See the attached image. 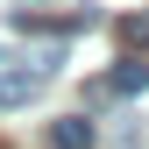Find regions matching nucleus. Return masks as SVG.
<instances>
[{
    "instance_id": "nucleus-1",
    "label": "nucleus",
    "mask_w": 149,
    "mask_h": 149,
    "mask_svg": "<svg viewBox=\"0 0 149 149\" xmlns=\"http://www.w3.org/2000/svg\"><path fill=\"white\" fill-rule=\"evenodd\" d=\"M50 71H29V64H0V107H29L36 92H43Z\"/></svg>"
},
{
    "instance_id": "nucleus-2",
    "label": "nucleus",
    "mask_w": 149,
    "mask_h": 149,
    "mask_svg": "<svg viewBox=\"0 0 149 149\" xmlns=\"http://www.w3.org/2000/svg\"><path fill=\"white\" fill-rule=\"evenodd\" d=\"M92 142H100V128H92L85 114H64L57 128H50V149H92Z\"/></svg>"
},
{
    "instance_id": "nucleus-3",
    "label": "nucleus",
    "mask_w": 149,
    "mask_h": 149,
    "mask_svg": "<svg viewBox=\"0 0 149 149\" xmlns=\"http://www.w3.org/2000/svg\"><path fill=\"white\" fill-rule=\"evenodd\" d=\"M149 85V64H121L107 85H92V100H121V92H142Z\"/></svg>"
},
{
    "instance_id": "nucleus-4",
    "label": "nucleus",
    "mask_w": 149,
    "mask_h": 149,
    "mask_svg": "<svg viewBox=\"0 0 149 149\" xmlns=\"http://www.w3.org/2000/svg\"><path fill=\"white\" fill-rule=\"evenodd\" d=\"M121 36H128V43H149V14H142V22H128Z\"/></svg>"
}]
</instances>
